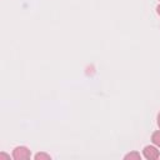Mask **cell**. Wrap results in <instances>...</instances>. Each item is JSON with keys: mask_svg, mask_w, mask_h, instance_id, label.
Wrapping results in <instances>:
<instances>
[{"mask_svg": "<svg viewBox=\"0 0 160 160\" xmlns=\"http://www.w3.org/2000/svg\"><path fill=\"white\" fill-rule=\"evenodd\" d=\"M30 150L25 146H18L14 149L12 151V158L15 160H25V159H30Z\"/></svg>", "mask_w": 160, "mask_h": 160, "instance_id": "cell-1", "label": "cell"}, {"mask_svg": "<svg viewBox=\"0 0 160 160\" xmlns=\"http://www.w3.org/2000/svg\"><path fill=\"white\" fill-rule=\"evenodd\" d=\"M144 156L149 160H155V159H159L160 158V154H159V150L151 145H148L144 148Z\"/></svg>", "mask_w": 160, "mask_h": 160, "instance_id": "cell-2", "label": "cell"}, {"mask_svg": "<svg viewBox=\"0 0 160 160\" xmlns=\"http://www.w3.org/2000/svg\"><path fill=\"white\" fill-rule=\"evenodd\" d=\"M151 141H152L156 146H159V148H160V130H158V131L152 132V135H151Z\"/></svg>", "mask_w": 160, "mask_h": 160, "instance_id": "cell-3", "label": "cell"}, {"mask_svg": "<svg viewBox=\"0 0 160 160\" xmlns=\"http://www.w3.org/2000/svg\"><path fill=\"white\" fill-rule=\"evenodd\" d=\"M125 159L128 160V159H135V160H139L140 159V154L139 152H136V151H132V152H130V154H128V155H125Z\"/></svg>", "mask_w": 160, "mask_h": 160, "instance_id": "cell-4", "label": "cell"}, {"mask_svg": "<svg viewBox=\"0 0 160 160\" xmlns=\"http://www.w3.org/2000/svg\"><path fill=\"white\" fill-rule=\"evenodd\" d=\"M39 159H45V160H49L50 159V155L48 154H44V152H39L35 155V160H39Z\"/></svg>", "mask_w": 160, "mask_h": 160, "instance_id": "cell-5", "label": "cell"}, {"mask_svg": "<svg viewBox=\"0 0 160 160\" xmlns=\"http://www.w3.org/2000/svg\"><path fill=\"white\" fill-rule=\"evenodd\" d=\"M1 159H10V156H8V155H5L4 152H1V154H0V160H1Z\"/></svg>", "mask_w": 160, "mask_h": 160, "instance_id": "cell-6", "label": "cell"}, {"mask_svg": "<svg viewBox=\"0 0 160 160\" xmlns=\"http://www.w3.org/2000/svg\"><path fill=\"white\" fill-rule=\"evenodd\" d=\"M158 125H159V128H160V112L158 114Z\"/></svg>", "mask_w": 160, "mask_h": 160, "instance_id": "cell-7", "label": "cell"}, {"mask_svg": "<svg viewBox=\"0 0 160 160\" xmlns=\"http://www.w3.org/2000/svg\"><path fill=\"white\" fill-rule=\"evenodd\" d=\"M156 11H158V14L160 15V5H158V8H156Z\"/></svg>", "mask_w": 160, "mask_h": 160, "instance_id": "cell-8", "label": "cell"}]
</instances>
